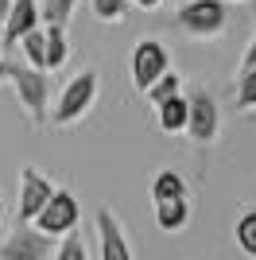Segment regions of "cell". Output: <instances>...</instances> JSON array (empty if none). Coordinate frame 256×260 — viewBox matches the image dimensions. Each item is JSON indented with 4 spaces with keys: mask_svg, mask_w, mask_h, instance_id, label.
<instances>
[{
    "mask_svg": "<svg viewBox=\"0 0 256 260\" xmlns=\"http://www.w3.org/2000/svg\"><path fill=\"white\" fill-rule=\"evenodd\" d=\"M0 82H4V62H0Z\"/></svg>",
    "mask_w": 256,
    "mask_h": 260,
    "instance_id": "obj_28",
    "label": "cell"
},
{
    "mask_svg": "<svg viewBox=\"0 0 256 260\" xmlns=\"http://www.w3.org/2000/svg\"><path fill=\"white\" fill-rule=\"evenodd\" d=\"M0 62H4V82H12L16 101L23 105L27 120H31L35 128L47 124V109H51V78H47V70L27 66L20 58H0Z\"/></svg>",
    "mask_w": 256,
    "mask_h": 260,
    "instance_id": "obj_1",
    "label": "cell"
},
{
    "mask_svg": "<svg viewBox=\"0 0 256 260\" xmlns=\"http://www.w3.org/2000/svg\"><path fill=\"white\" fill-rule=\"evenodd\" d=\"M233 237H237V249L245 252V256L256 260V210H245V214L237 217Z\"/></svg>",
    "mask_w": 256,
    "mask_h": 260,
    "instance_id": "obj_17",
    "label": "cell"
},
{
    "mask_svg": "<svg viewBox=\"0 0 256 260\" xmlns=\"http://www.w3.org/2000/svg\"><path fill=\"white\" fill-rule=\"evenodd\" d=\"M54 237L39 233L31 221H16L8 237L0 241V260H51Z\"/></svg>",
    "mask_w": 256,
    "mask_h": 260,
    "instance_id": "obj_5",
    "label": "cell"
},
{
    "mask_svg": "<svg viewBox=\"0 0 256 260\" xmlns=\"http://www.w3.org/2000/svg\"><path fill=\"white\" fill-rule=\"evenodd\" d=\"M155 113H159V128L167 132V136H179V132H186V98H182V93H175V98L159 101V105H155Z\"/></svg>",
    "mask_w": 256,
    "mask_h": 260,
    "instance_id": "obj_12",
    "label": "cell"
},
{
    "mask_svg": "<svg viewBox=\"0 0 256 260\" xmlns=\"http://www.w3.org/2000/svg\"><path fill=\"white\" fill-rule=\"evenodd\" d=\"M0 221H4V194H0Z\"/></svg>",
    "mask_w": 256,
    "mask_h": 260,
    "instance_id": "obj_27",
    "label": "cell"
},
{
    "mask_svg": "<svg viewBox=\"0 0 256 260\" xmlns=\"http://www.w3.org/2000/svg\"><path fill=\"white\" fill-rule=\"evenodd\" d=\"M78 221H82L78 198L70 194V190H58V186H54V194L43 202V210L31 217V225L39 229V233H47V237H66L70 229H78Z\"/></svg>",
    "mask_w": 256,
    "mask_h": 260,
    "instance_id": "obj_4",
    "label": "cell"
},
{
    "mask_svg": "<svg viewBox=\"0 0 256 260\" xmlns=\"http://www.w3.org/2000/svg\"><path fill=\"white\" fill-rule=\"evenodd\" d=\"M132 4H136V8H144V12H155L163 0H132Z\"/></svg>",
    "mask_w": 256,
    "mask_h": 260,
    "instance_id": "obj_23",
    "label": "cell"
},
{
    "mask_svg": "<svg viewBox=\"0 0 256 260\" xmlns=\"http://www.w3.org/2000/svg\"><path fill=\"white\" fill-rule=\"evenodd\" d=\"M51 194H54V183L47 179V175H39L35 167H20V198H16V217H20V221H31Z\"/></svg>",
    "mask_w": 256,
    "mask_h": 260,
    "instance_id": "obj_8",
    "label": "cell"
},
{
    "mask_svg": "<svg viewBox=\"0 0 256 260\" xmlns=\"http://www.w3.org/2000/svg\"><path fill=\"white\" fill-rule=\"evenodd\" d=\"M190 221V202L186 198H167V202H155V225L163 233H182Z\"/></svg>",
    "mask_w": 256,
    "mask_h": 260,
    "instance_id": "obj_11",
    "label": "cell"
},
{
    "mask_svg": "<svg viewBox=\"0 0 256 260\" xmlns=\"http://www.w3.org/2000/svg\"><path fill=\"white\" fill-rule=\"evenodd\" d=\"M66 54H70V47H66L62 27H47V43H43V70H62V66H66Z\"/></svg>",
    "mask_w": 256,
    "mask_h": 260,
    "instance_id": "obj_14",
    "label": "cell"
},
{
    "mask_svg": "<svg viewBox=\"0 0 256 260\" xmlns=\"http://www.w3.org/2000/svg\"><path fill=\"white\" fill-rule=\"evenodd\" d=\"M8 8H12V0H0V23H4V16H8Z\"/></svg>",
    "mask_w": 256,
    "mask_h": 260,
    "instance_id": "obj_24",
    "label": "cell"
},
{
    "mask_svg": "<svg viewBox=\"0 0 256 260\" xmlns=\"http://www.w3.org/2000/svg\"><path fill=\"white\" fill-rule=\"evenodd\" d=\"M175 27L186 39H221L229 27V4L225 0H186L175 12Z\"/></svg>",
    "mask_w": 256,
    "mask_h": 260,
    "instance_id": "obj_2",
    "label": "cell"
},
{
    "mask_svg": "<svg viewBox=\"0 0 256 260\" xmlns=\"http://www.w3.org/2000/svg\"><path fill=\"white\" fill-rule=\"evenodd\" d=\"M0 58H4V31H0Z\"/></svg>",
    "mask_w": 256,
    "mask_h": 260,
    "instance_id": "obj_26",
    "label": "cell"
},
{
    "mask_svg": "<svg viewBox=\"0 0 256 260\" xmlns=\"http://www.w3.org/2000/svg\"><path fill=\"white\" fill-rule=\"evenodd\" d=\"M217 132H221V113H217V101H213L206 89L190 93V98H186V136H190L194 144L210 148V144L217 140Z\"/></svg>",
    "mask_w": 256,
    "mask_h": 260,
    "instance_id": "obj_6",
    "label": "cell"
},
{
    "mask_svg": "<svg viewBox=\"0 0 256 260\" xmlns=\"http://www.w3.org/2000/svg\"><path fill=\"white\" fill-rule=\"evenodd\" d=\"M256 66V39L248 43V51H245V62H241V70H252Z\"/></svg>",
    "mask_w": 256,
    "mask_h": 260,
    "instance_id": "obj_22",
    "label": "cell"
},
{
    "mask_svg": "<svg viewBox=\"0 0 256 260\" xmlns=\"http://www.w3.org/2000/svg\"><path fill=\"white\" fill-rule=\"evenodd\" d=\"M93 225H97V241H101V260H132L124 225H120V217L113 214V210L101 206L97 217H93Z\"/></svg>",
    "mask_w": 256,
    "mask_h": 260,
    "instance_id": "obj_9",
    "label": "cell"
},
{
    "mask_svg": "<svg viewBox=\"0 0 256 260\" xmlns=\"http://www.w3.org/2000/svg\"><path fill=\"white\" fill-rule=\"evenodd\" d=\"M93 101H97V70H82V74H74L62 89H58V101H54L51 120L58 124V128L78 124V120L93 109Z\"/></svg>",
    "mask_w": 256,
    "mask_h": 260,
    "instance_id": "obj_3",
    "label": "cell"
},
{
    "mask_svg": "<svg viewBox=\"0 0 256 260\" xmlns=\"http://www.w3.org/2000/svg\"><path fill=\"white\" fill-rule=\"evenodd\" d=\"M167 62H171V58H167V47H163V43H155V39H140V43L132 47V58H128L132 86L144 93V89H148L163 70H171Z\"/></svg>",
    "mask_w": 256,
    "mask_h": 260,
    "instance_id": "obj_7",
    "label": "cell"
},
{
    "mask_svg": "<svg viewBox=\"0 0 256 260\" xmlns=\"http://www.w3.org/2000/svg\"><path fill=\"white\" fill-rule=\"evenodd\" d=\"M89 4H93V16L101 23H120L132 8V0H89Z\"/></svg>",
    "mask_w": 256,
    "mask_h": 260,
    "instance_id": "obj_20",
    "label": "cell"
},
{
    "mask_svg": "<svg viewBox=\"0 0 256 260\" xmlns=\"http://www.w3.org/2000/svg\"><path fill=\"white\" fill-rule=\"evenodd\" d=\"M175 93H182V78L175 74V70H163L155 82H151L148 89H144V98L151 101V105H159V101H167V98H175Z\"/></svg>",
    "mask_w": 256,
    "mask_h": 260,
    "instance_id": "obj_16",
    "label": "cell"
},
{
    "mask_svg": "<svg viewBox=\"0 0 256 260\" xmlns=\"http://www.w3.org/2000/svg\"><path fill=\"white\" fill-rule=\"evenodd\" d=\"M237 109L241 113H252L256 109V66L252 70H241V78H237Z\"/></svg>",
    "mask_w": 256,
    "mask_h": 260,
    "instance_id": "obj_19",
    "label": "cell"
},
{
    "mask_svg": "<svg viewBox=\"0 0 256 260\" xmlns=\"http://www.w3.org/2000/svg\"><path fill=\"white\" fill-rule=\"evenodd\" d=\"M74 8H78V0H39V20L47 27H66Z\"/></svg>",
    "mask_w": 256,
    "mask_h": 260,
    "instance_id": "obj_15",
    "label": "cell"
},
{
    "mask_svg": "<svg viewBox=\"0 0 256 260\" xmlns=\"http://www.w3.org/2000/svg\"><path fill=\"white\" fill-rule=\"evenodd\" d=\"M39 23H43L39 20V0H12L8 16L0 23V31H4V51H12V47L20 43L31 27H39Z\"/></svg>",
    "mask_w": 256,
    "mask_h": 260,
    "instance_id": "obj_10",
    "label": "cell"
},
{
    "mask_svg": "<svg viewBox=\"0 0 256 260\" xmlns=\"http://www.w3.org/2000/svg\"><path fill=\"white\" fill-rule=\"evenodd\" d=\"M167 198H186V179L175 167H163L151 179V202H167Z\"/></svg>",
    "mask_w": 256,
    "mask_h": 260,
    "instance_id": "obj_13",
    "label": "cell"
},
{
    "mask_svg": "<svg viewBox=\"0 0 256 260\" xmlns=\"http://www.w3.org/2000/svg\"><path fill=\"white\" fill-rule=\"evenodd\" d=\"M248 4V16H252V23H256V0H245Z\"/></svg>",
    "mask_w": 256,
    "mask_h": 260,
    "instance_id": "obj_25",
    "label": "cell"
},
{
    "mask_svg": "<svg viewBox=\"0 0 256 260\" xmlns=\"http://www.w3.org/2000/svg\"><path fill=\"white\" fill-rule=\"evenodd\" d=\"M43 43H47V31H43V27H31V31L16 43L23 51V62H27V66H39V70H43Z\"/></svg>",
    "mask_w": 256,
    "mask_h": 260,
    "instance_id": "obj_18",
    "label": "cell"
},
{
    "mask_svg": "<svg viewBox=\"0 0 256 260\" xmlns=\"http://www.w3.org/2000/svg\"><path fill=\"white\" fill-rule=\"evenodd\" d=\"M225 4H229V0H225Z\"/></svg>",
    "mask_w": 256,
    "mask_h": 260,
    "instance_id": "obj_29",
    "label": "cell"
},
{
    "mask_svg": "<svg viewBox=\"0 0 256 260\" xmlns=\"http://www.w3.org/2000/svg\"><path fill=\"white\" fill-rule=\"evenodd\" d=\"M54 260H85V241H82L78 229H70L62 237V245L54 249Z\"/></svg>",
    "mask_w": 256,
    "mask_h": 260,
    "instance_id": "obj_21",
    "label": "cell"
}]
</instances>
